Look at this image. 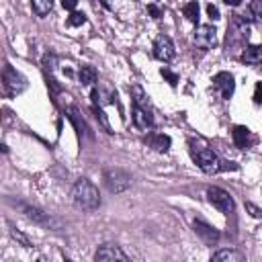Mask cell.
<instances>
[{"mask_svg":"<svg viewBox=\"0 0 262 262\" xmlns=\"http://www.w3.org/2000/svg\"><path fill=\"white\" fill-rule=\"evenodd\" d=\"M61 6H63L66 10H74V8L78 6V0H61Z\"/></svg>","mask_w":262,"mask_h":262,"instance_id":"cell-31","label":"cell"},{"mask_svg":"<svg viewBox=\"0 0 262 262\" xmlns=\"http://www.w3.org/2000/svg\"><path fill=\"white\" fill-rule=\"evenodd\" d=\"M102 180H104V186L108 188V192H125L129 186H131V174L121 170V168H108L104 170L102 174Z\"/></svg>","mask_w":262,"mask_h":262,"instance_id":"cell-3","label":"cell"},{"mask_svg":"<svg viewBox=\"0 0 262 262\" xmlns=\"http://www.w3.org/2000/svg\"><path fill=\"white\" fill-rule=\"evenodd\" d=\"M239 59L248 66H258L262 61V47L260 45H246V49L242 51Z\"/></svg>","mask_w":262,"mask_h":262,"instance_id":"cell-13","label":"cell"},{"mask_svg":"<svg viewBox=\"0 0 262 262\" xmlns=\"http://www.w3.org/2000/svg\"><path fill=\"white\" fill-rule=\"evenodd\" d=\"M192 39H194V45H196V47H201V49H211V47L217 43V31H215L213 25H201V27H196Z\"/></svg>","mask_w":262,"mask_h":262,"instance_id":"cell-8","label":"cell"},{"mask_svg":"<svg viewBox=\"0 0 262 262\" xmlns=\"http://www.w3.org/2000/svg\"><path fill=\"white\" fill-rule=\"evenodd\" d=\"M192 227H194V233L205 242V244H209V246H213V244H217L219 242V231L215 229V227H211L209 223H205V221H194L192 223Z\"/></svg>","mask_w":262,"mask_h":262,"instance_id":"cell-12","label":"cell"},{"mask_svg":"<svg viewBox=\"0 0 262 262\" xmlns=\"http://www.w3.org/2000/svg\"><path fill=\"white\" fill-rule=\"evenodd\" d=\"M254 102L260 104L262 102V82H256V90H254Z\"/></svg>","mask_w":262,"mask_h":262,"instance_id":"cell-30","label":"cell"},{"mask_svg":"<svg viewBox=\"0 0 262 262\" xmlns=\"http://www.w3.org/2000/svg\"><path fill=\"white\" fill-rule=\"evenodd\" d=\"M246 211H248V213H250L254 219H260V217H262V211H260V207H258V205H254V203H250V201L246 203Z\"/></svg>","mask_w":262,"mask_h":262,"instance_id":"cell-27","label":"cell"},{"mask_svg":"<svg viewBox=\"0 0 262 262\" xmlns=\"http://www.w3.org/2000/svg\"><path fill=\"white\" fill-rule=\"evenodd\" d=\"M227 6H239L242 4V0H223Z\"/></svg>","mask_w":262,"mask_h":262,"instance_id":"cell-32","label":"cell"},{"mask_svg":"<svg viewBox=\"0 0 262 262\" xmlns=\"http://www.w3.org/2000/svg\"><path fill=\"white\" fill-rule=\"evenodd\" d=\"M66 23H68V27H80L86 23V14L84 12H72Z\"/></svg>","mask_w":262,"mask_h":262,"instance_id":"cell-23","label":"cell"},{"mask_svg":"<svg viewBox=\"0 0 262 262\" xmlns=\"http://www.w3.org/2000/svg\"><path fill=\"white\" fill-rule=\"evenodd\" d=\"M207 14H209V18H211V20L221 18V16H219V8H217V6H213V4H207Z\"/></svg>","mask_w":262,"mask_h":262,"instance_id":"cell-28","label":"cell"},{"mask_svg":"<svg viewBox=\"0 0 262 262\" xmlns=\"http://www.w3.org/2000/svg\"><path fill=\"white\" fill-rule=\"evenodd\" d=\"M90 98L96 106H104V104H111L117 100V92L113 90H102V88H92L90 92Z\"/></svg>","mask_w":262,"mask_h":262,"instance_id":"cell-14","label":"cell"},{"mask_svg":"<svg viewBox=\"0 0 262 262\" xmlns=\"http://www.w3.org/2000/svg\"><path fill=\"white\" fill-rule=\"evenodd\" d=\"M31 6H33V10H35L37 16H45V14L51 12L53 0H31Z\"/></svg>","mask_w":262,"mask_h":262,"instance_id":"cell-19","label":"cell"},{"mask_svg":"<svg viewBox=\"0 0 262 262\" xmlns=\"http://www.w3.org/2000/svg\"><path fill=\"white\" fill-rule=\"evenodd\" d=\"M154 57L160 59V61H172L174 55H176V49H174V43L168 35H158L156 41H154Z\"/></svg>","mask_w":262,"mask_h":262,"instance_id":"cell-7","label":"cell"},{"mask_svg":"<svg viewBox=\"0 0 262 262\" xmlns=\"http://www.w3.org/2000/svg\"><path fill=\"white\" fill-rule=\"evenodd\" d=\"M250 10L254 14V20H258L262 16V0H252L250 2Z\"/></svg>","mask_w":262,"mask_h":262,"instance_id":"cell-26","label":"cell"},{"mask_svg":"<svg viewBox=\"0 0 262 262\" xmlns=\"http://www.w3.org/2000/svg\"><path fill=\"white\" fill-rule=\"evenodd\" d=\"M96 78H98V72L92 66H82L78 72V80L82 86H92L96 82Z\"/></svg>","mask_w":262,"mask_h":262,"instance_id":"cell-16","label":"cell"},{"mask_svg":"<svg viewBox=\"0 0 262 262\" xmlns=\"http://www.w3.org/2000/svg\"><path fill=\"white\" fill-rule=\"evenodd\" d=\"M92 111H94V115H96V119L100 121V125L104 127V131H106V133H113V131H111V125H108V119H106V115L102 113V108L94 104V106H92Z\"/></svg>","mask_w":262,"mask_h":262,"instance_id":"cell-24","label":"cell"},{"mask_svg":"<svg viewBox=\"0 0 262 262\" xmlns=\"http://www.w3.org/2000/svg\"><path fill=\"white\" fill-rule=\"evenodd\" d=\"M10 235H12L20 246H25V248H33V242H31L23 231H18V229H16V227H12V225H10Z\"/></svg>","mask_w":262,"mask_h":262,"instance_id":"cell-21","label":"cell"},{"mask_svg":"<svg viewBox=\"0 0 262 262\" xmlns=\"http://www.w3.org/2000/svg\"><path fill=\"white\" fill-rule=\"evenodd\" d=\"M182 12H184V16L190 20V23H196L199 20V4L192 0V2H186L184 4V8H182Z\"/></svg>","mask_w":262,"mask_h":262,"instance_id":"cell-20","label":"cell"},{"mask_svg":"<svg viewBox=\"0 0 262 262\" xmlns=\"http://www.w3.org/2000/svg\"><path fill=\"white\" fill-rule=\"evenodd\" d=\"M160 74H162V76L168 80V84H170V86H176V84H178V74L170 72L168 68H162V70H160Z\"/></svg>","mask_w":262,"mask_h":262,"instance_id":"cell-25","label":"cell"},{"mask_svg":"<svg viewBox=\"0 0 262 262\" xmlns=\"http://www.w3.org/2000/svg\"><path fill=\"white\" fill-rule=\"evenodd\" d=\"M248 141H250V129L244 127V125H235L233 127V143H235V147L246 149Z\"/></svg>","mask_w":262,"mask_h":262,"instance_id":"cell-15","label":"cell"},{"mask_svg":"<svg viewBox=\"0 0 262 262\" xmlns=\"http://www.w3.org/2000/svg\"><path fill=\"white\" fill-rule=\"evenodd\" d=\"M170 143H172L170 135H164V133H156L149 137V147H154L156 151H168Z\"/></svg>","mask_w":262,"mask_h":262,"instance_id":"cell-17","label":"cell"},{"mask_svg":"<svg viewBox=\"0 0 262 262\" xmlns=\"http://www.w3.org/2000/svg\"><path fill=\"white\" fill-rule=\"evenodd\" d=\"M188 151L192 162L205 172V174H217L221 172V160L217 158V154L213 149H209L203 141L199 139H190L188 141Z\"/></svg>","mask_w":262,"mask_h":262,"instance_id":"cell-2","label":"cell"},{"mask_svg":"<svg viewBox=\"0 0 262 262\" xmlns=\"http://www.w3.org/2000/svg\"><path fill=\"white\" fill-rule=\"evenodd\" d=\"M213 86L219 90L221 98L227 100V98H231V94L235 90V80H233V76L229 72H219V74L213 76Z\"/></svg>","mask_w":262,"mask_h":262,"instance_id":"cell-10","label":"cell"},{"mask_svg":"<svg viewBox=\"0 0 262 262\" xmlns=\"http://www.w3.org/2000/svg\"><path fill=\"white\" fill-rule=\"evenodd\" d=\"M131 96H133V102H137V104H147V96H145V92H143V88L141 86H131Z\"/></svg>","mask_w":262,"mask_h":262,"instance_id":"cell-22","label":"cell"},{"mask_svg":"<svg viewBox=\"0 0 262 262\" xmlns=\"http://www.w3.org/2000/svg\"><path fill=\"white\" fill-rule=\"evenodd\" d=\"M0 154H8V147L4 143H0Z\"/></svg>","mask_w":262,"mask_h":262,"instance_id":"cell-33","label":"cell"},{"mask_svg":"<svg viewBox=\"0 0 262 262\" xmlns=\"http://www.w3.org/2000/svg\"><path fill=\"white\" fill-rule=\"evenodd\" d=\"M2 84H4V90H6V94L8 96H16V94H20L25 88H27V80H25V76H20L12 66H4V70H2Z\"/></svg>","mask_w":262,"mask_h":262,"instance_id":"cell-4","label":"cell"},{"mask_svg":"<svg viewBox=\"0 0 262 262\" xmlns=\"http://www.w3.org/2000/svg\"><path fill=\"white\" fill-rule=\"evenodd\" d=\"M72 201L82 211H94L100 207V194L98 188L88 178H78L72 186Z\"/></svg>","mask_w":262,"mask_h":262,"instance_id":"cell-1","label":"cell"},{"mask_svg":"<svg viewBox=\"0 0 262 262\" xmlns=\"http://www.w3.org/2000/svg\"><path fill=\"white\" fill-rule=\"evenodd\" d=\"M131 119H133V125L139 131H147V129L154 127V115L149 111V104H137V102H133V106H131Z\"/></svg>","mask_w":262,"mask_h":262,"instance_id":"cell-6","label":"cell"},{"mask_svg":"<svg viewBox=\"0 0 262 262\" xmlns=\"http://www.w3.org/2000/svg\"><path fill=\"white\" fill-rule=\"evenodd\" d=\"M94 260L98 262H113V260H121V262H129V256L119 248V246H113V244H104L96 250L94 254Z\"/></svg>","mask_w":262,"mask_h":262,"instance_id":"cell-9","label":"cell"},{"mask_svg":"<svg viewBox=\"0 0 262 262\" xmlns=\"http://www.w3.org/2000/svg\"><path fill=\"white\" fill-rule=\"evenodd\" d=\"M147 10H149V14L154 16V18H162V8L160 6H156V4H147Z\"/></svg>","mask_w":262,"mask_h":262,"instance_id":"cell-29","label":"cell"},{"mask_svg":"<svg viewBox=\"0 0 262 262\" xmlns=\"http://www.w3.org/2000/svg\"><path fill=\"white\" fill-rule=\"evenodd\" d=\"M207 201L219 211V213H233V199H231V194L227 192V190H223V188H219V186H211V188H207Z\"/></svg>","mask_w":262,"mask_h":262,"instance_id":"cell-5","label":"cell"},{"mask_svg":"<svg viewBox=\"0 0 262 262\" xmlns=\"http://www.w3.org/2000/svg\"><path fill=\"white\" fill-rule=\"evenodd\" d=\"M18 207H20V211L25 213V217L31 219V221H35V223H39V225H49V227L55 225V219L49 217V213H43L41 209L31 207V205H27V203H18Z\"/></svg>","mask_w":262,"mask_h":262,"instance_id":"cell-11","label":"cell"},{"mask_svg":"<svg viewBox=\"0 0 262 262\" xmlns=\"http://www.w3.org/2000/svg\"><path fill=\"white\" fill-rule=\"evenodd\" d=\"M215 262H242L244 256L237 250H219L217 254H213Z\"/></svg>","mask_w":262,"mask_h":262,"instance_id":"cell-18","label":"cell"}]
</instances>
